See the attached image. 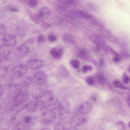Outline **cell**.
I'll return each instance as SVG.
<instances>
[{
  "instance_id": "45",
  "label": "cell",
  "mask_w": 130,
  "mask_h": 130,
  "mask_svg": "<svg viewBox=\"0 0 130 130\" xmlns=\"http://www.w3.org/2000/svg\"><path fill=\"white\" fill-rule=\"evenodd\" d=\"M4 91V90L2 86L0 84V97L2 95Z\"/></svg>"
},
{
  "instance_id": "26",
  "label": "cell",
  "mask_w": 130,
  "mask_h": 130,
  "mask_svg": "<svg viewBox=\"0 0 130 130\" xmlns=\"http://www.w3.org/2000/svg\"><path fill=\"white\" fill-rule=\"evenodd\" d=\"M25 105L13 103L11 107L10 110L16 114H18L24 109Z\"/></svg>"
},
{
  "instance_id": "33",
  "label": "cell",
  "mask_w": 130,
  "mask_h": 130,
  "mask_svg": "<svg viewBox=\"0 0 130 130\" xmlns=\"http://www.w3.org/2000/svg\"><path fill=\"white\" fill-rule=\"evenodd\" d=\"M116 128L118 130H125L127 129V127L123 122L119 121L117 122L116 125Z\"/></svg>"
},
{
  "instance_id": "24",
  "label": "cell",
  "mask_w": 130,
  "mask_h": 130,
  "mask_svg": "<svg viewBox=\"0 0 130 130\" xmlns=\"http://www.w3.org/2000/svg\"><path fill=\"white\" fill-rule=\"evenodd\" d=\"M63 50L61 48L53 47L50 51V54L54 57L59 58L62 56L63 53Z\"/></svg>"
},
{
  "instance_id": "42",
  "label": "cell",
  "mask_w": 130,
  "mask_h": 130,
  "mask_svg": "<svg viewBox=\"0 0 130 130\" xmlns=\"http://www.w3.org/2000/svg\"><path fill=\"white\" fill-rule=\"evenodd\" d=\"M129 77L126 75H124L123 78V82L125 84H128L129 81Z\"/></svg>"
},
{
  "instance_id": "5",
  "label": "cell",
  "mask_w": 130,
  "mask_h": 130,
  "mask_svg": "<svg viewBox=\"0 0 130 130\" xmlns=\"http://www.w3.org/2000/svg\"><path fill=\"white\" fill-rule=\"evenodd\" d=\"M68 17L89 19L92 16L87 13L78 9L71 8L69 10Z\"/></svg>"
},
{
  "instance_id": "21",
  "label": "cell",
  "mask_w": 130,
  "mask_h": 130,
  "mask_svg": "<svg viewBox=\"0 0 130 130\" xmlns=\"http://www.w3.org/2000/svg\"><path fill=\"white\" fill-rule=\"evenodd\" d=\"M11 61L8 57H1L0 59V69H5L10 67Z\"/></svg>"
},
{
  "instance_id": "14",
  "label": "cell",
  "mask_w": 130,
  "mask_h": 130,
  "mask_svg": "<svg viewBox=\"0 0 130 130\" xmlns=\"http://www.w3.org/2000/svg\"><path fill=\"white\" fill-rule=\"evenodd\" d=\"M13 70L14 75L18 77L22 76L27 73L28 69L27 66L23 64H19L15 66Z\"/></svg>"
},
{
  "instance_id": "35",
  "label": "cell",
  "mask_w": 130,
  "mask_h": 130,
  "mask_svg": "<svg viewBox=\"0 0 130 130\" xmlns=\"http://www.w3.org/2000/svg\"><path fill=\"white\" fill-rule=\"evenodd\" d=\"M70 63L72 67L75 69L78 68L80 64L79 61L75 59L72 60L70 62Z\"/></svg>"
},
{
  "instance_id": "36",
  "label": "cell",
  "mask_w": 130,
  "mask_h": 130,
  "mask_svg": "<svg viewBox=\"0 0 130 130\" xmlns=\"http://www.w3.org/2000/svg\"><path fill=\"white\" fill-rule=\"evenodd\" d=\"M6 32V28L5 26L0 23V35L5 34Z\"/></svg>"
},
{
  "instance_id": "9",
  "label": "cell",
  "mask_w": 130,
  "mask_h": 130,
  "mask_svg": "<svg viewBox=\"0 0 130 130\" xmlns=\"http://www.w3.org/2000/svg\"><path fill=\"white\" fill-rule=\"evenodd\" d=\"M86 121L87 119L85 118L78 115H75L69 119L68 123L71 127H76L84 124Z\"/></svg>"
},
{
  "instance_id": "6",
  "label": "cell",
  "mask_w": 130,
  "mask_h": 130,
  "mask_svg": "<svg viewBox=\"0 0 130 130\" xmlns=\"http://www.w3.org/2000/svg\"><path fill=\"white\" fill-rule=\"evenodd\" d=\"M98 31L100 35L109 41L116 44L119 43V39L108 30L101 28H99Z\"/></svg>"
},
{
  "instance_id": "43",
  "label": "cell",
  "mask_w": 130,
  "mask_h": 130,
  "mask_svg": "<svg viewBox=\"0 0 130 130\" xmlns=\"http://www.w3.org/2000/svg\"><path fill=\"white\" fill-rule=\"evenodd\" d=\"M113 62L115 63H118L120 62V59L118 56H115L113 58Z\"/></svg>"
},
{
  "instance_id": "30",
  "label": "cell",
  "mask_w": 130,
  "mask_h": 130,
  "mask_svg": "<svg viewBox=\"0 0 130 130\" xmlns=\"http://www.w3.org/2000/svg\"><path fill=\"white\" fill-rule=\"evenodd\" d=\"M96 78L97 82L101 85H104L106 83V79L104 75L102 74L99 73L96 76Z\"/></svg>"
},
{
  "instance_id": "1",
  "label": "cell",
  "mask_w": 130,
  "mask_h": 130,
  "mask_svg": "<svg viewBox=\"0 0 130 130\" xmlns=\"http://www.w3.org/2000/svg\"><path fill=\"white\" fill-rule=\"evenodd\" d=\"M90 41L98 47L107 53L119 56V54L112 48L108 45L104 40L99 35L94 34L89 37Z\"/></svg>"
},
{
  "instance_id": "41",
  "label": "cell",
  "mask_w": 130,
  "mask_h": 130,
  "mask_svg": "<svg viewBox=\"0 0 130 130\" xmlns=\"http://www.w3.org/2000/svg\"><path fill=\"white\" fill-rule=\"evenodd\" d=\"M47 39L50 41L53 42L55 41L56 40V38L54 35L51 34L48 36Z\"/></svg>"
},
{
  "instance_id": "19",
  "label": "cell",
  "mask_w": 130,
  "mask_h": 130,
  "mask_svg": "<svg viewBox=\"0 0 130 130\" xmlns=\"http://www.w3.org/2000/svg\"><path fill=\"white\" fill-rule=\"evenodd\" d=\"M46 90L40 88H34L31 92V95L33 98L35 100L40 99L45 96Z\"/></svg>"
},
{
  "instance_id": "25",
  "label": "cell",
  "mask_w": 130,
  "mask_h": 130,
  "mask_svg": "<svg viewBox=\"0 0 130 130\" xmlns=\"http://www.w3.org/2000/svg\"><path fill=\"white\" fill-rule=\"evenodd\" d=\"M9 47L3 45L0 46V57H3L8 56L11 53Z\"/></svg>"
},
{
  "instance_id": "12",
  "label": "cell",
  "mask_w": 130,
  "mask_h": 130,
  "mask_svg": "<svg viewBox=\"0 0 130 130\" xmlns=\"http://www.w3.org/2000/svg\"><path fill=\"white\" fill-rule=\"evenodd\" d=\"M29 51V48L25 44H23L17 48L15 52V55L17 57L21 58L27 55Z\"/></svg>"
},
{
  "instance_id": "22",
  "label": "cell",
  "mask_w": 130,
  "mask_h": 130,
  "mask_svg": "<svg viewBox=\"0 0 130 130\" xmlns=\"http://www.w3.org/2000/svg\"><path fill=\"white\" fill-rule=\"evenodd\" d=\"M18 114L13 116L10 121V124L12 127H17L20 125L22 122L23 118L17 115Z\"/></svg>"
},
{
  "instance_id": "15",
  "label": "cell",
  "mask_w": 130,
  "mask_h": 130,
  "mask_svg": "<svg viewBox=\"0 0 130 130\" xmlns=\"http://www.w3.org/2000/svg\"><path fill=\"white\" fill-rule=\"evenodd\" d=\"M92 104L88 101L83 102L78 109V112L86 114L90 112L92 108Z\"/></svg>"
},
{
  "instance_id": "38",
  "label": "cell",
  "mask_w": 130,
  "mask_h": 130,
  "mask_svg": "<svg viewBox=\"0 0 130 130\" xmlns=\"http://www.w3.org/2000/svg\"><path fill=\"white\" fill-rule=\"evenodd\" d=\"M28 4L30 7L33 8L37 6L38 3L36 0H29Z\"/></svg>"
},
{
  "instance_id": "10",
  "label": "cell",
  "mask_w": 130,
  "mask_h": 130,
  "mask_svg": "<svg viewBox=\"0 0 130 130\" xmlns=\"http://www.w3.org/2000/svg\"><path fill=\"white\" fill-rule=\"evenodd\" d=\"M17 42V39L14 35L10 34L5 35L2 40L3 45L8 47L15 45Z\"/></svg>"
},
{
  "instance_id": "51",
  "label": "cell",
  "mask_w": 130,
  "mask_h": 130,
  "mask_svg": "<svg viewBox=\"0 0 130 130\" xmlns=\"http://www.w3.org/2000/svg\"></svg>"
},
{
  "instance_id": "29",
  "label": "cell",
  "mask_w": 130,
  "mask_h": 130,
  "mask_svg": "<svg viewBox=\"0 0 130 130\" xmlns=\"http://www.w3.org/2000/svg\"><path fill=\"white\" fill-rule=\"evenodd\" d=\"M9 107L8 104L3 102L0 105V115H4L8 111Z\"/></svg>"
},
{
  "instance_id": "4",
  "label": "cell",
  "mask_w": 130,
  "mask_h": 130,
  "mask_svg": "<svg viewBox=\"0 0 130 130\" xmlns=\"http://www.w3.org/2000/svg\"><path fill=\"white\" fill-rule=\"evenodd\" d=\"M56 115L53 110H47L42 113L40 118L41 123L47 125L53 122L56 118Z\"/></svg>"
},
{
  "instance_id": "3",
  "label": "cell",
  "mask_w": 130,
  "mask_h": 130,
  "mask_svg": "<svg viewBox=\"0 0 130 130\" xmlns=\"http://www.w3.org/2000/svg\"><path fill=\"white\" fill-rule=\"evenodd\" d=\"M21 86L16 83L10 84L8 87V99L9 102L12 103L22 90Z\"/></svg>"
},
{
  "instance_id": "37",
  "label": "cell",
  "mask_w": 130,
  "mask_h": 130,
  "mask_svg": "<svg viewBox=\"0 0 130 130\" xmlns=\"http://www.w3.org/2000/svg\"><path fill=\"white\" fill-rule=\"evenodd\" d=\"M92 69V67L90 66L84 65L83 66L82 68V71L83 73H85L88 71H91Z\"/></svg>"
},
{
  "instance_id": "34",
  "label": "cell",
  "mask_w": 130,
  "mask_h": 130,
  "mask_svg": "<svg viewBox=\"0 0 130 130\" xmlns=\"http://www.w3.org/2000/svg\"><path fill=\"white\" fill-rule=\"evenodd\" d=\"M86 83L90 85H93L95 83V80L92 76H87L85 79Z\"/></svg>"
},
{
  "instance_id": "50",
  "label": "cell",
  "mask_w": 130,
  "mask_h": 130,
  "mask_svg": "<svg viewBox=\"0 0 130 130\" xmlns=\"http://www.w3.org/2000/svg\"><path fill=\"white\" fill-rule=\"evenodd\" d=\"M1 73H0V79H1Z\"/></svg>"
},
{
  "instance_id": "47",
  "label": "cell",
  "mask_w": 130,
  "mask_h": 130,
  "mask_svg": "<svg viewBox=\"0 0 130 130\" xmlns=\"http://www.w3.org/2000/svg\"><path fill=\"white\" fill-rule=\"evenodd\" d=\"M130 99H129V96L127 98V103L129 107L130 106Z\"/></svg>"
},
{
  "instance_id": "13",
  "label": "cell",
  "mask_w": 130,
  "mask_h": 130,
  "mask_svg": "<svg viewBox=\"0 0 130 130\" xmlns=\"http://www.w3.org/2000/svg\"><path fill=\"white\" fill-rule=\"evenodd\" d=\"M29 96L28 93L26 91L22 90L20 92L16 97L13 103L23 104L28 99Z\"/></svg>"
},
{
  "instance_id": "11",
  "label": "cell",
  "mask_w": 130,
  "mask_h": 130,
  "mask_svg": "<svg viewBox=\"0 0 130 130\" xmlns=\"http://www.w3.org/2000/svg\"><path fill=\"white\" fill-rule=\"evenodd\" d=\"M47 78L46 74L43 71H39L35 74L32 77V81L35 84L40 85L46 81Z\"/></svg>"
},
{
  "instance_id": "28",
  "label": "cell",
  "mask_w": 130,
  "mask_h": 130,
  "mask_svg": "<svg viewBox=\"0 0 130 130\" xmlns=\"http://www.w3.org/2000/svg\"><path fill=\"white\" fill-rule=\"evenodd\" d=\"M68 123L64 121H60L58 122L55 126V130H66L67 129Z\"/></svg>"
},
{
  "instance_id": "39",
  "label": "cell",
  "mask_w": 130,
  "mask_h": 130,
  "mask_svg": "<svg viewBox=\"0 0 130 130\" xmlns=\"http://www.w3.org/2000/svg\"><path fill=\"white\" fill-rule=\"evenodd\" d=\"M45 40L44 36L43 35H40L38 36L37 38V41L38 43L39 44L43 43Z\"/></svg>"
},
{
  "instance_id": "49",
  "label": "cell",
  "mask_w": 130,
  "mask_h": 130,
  "mask_svg": "<svg viewBox=\"0 0 130 130\" xmlns=\"http://www.w3.org/2000/svg\"><path fill=\"white\" fill-rule=\"evenodd\" d=\"M130 122H129L128 123V127L129 128H130Z\"/></svg>"
},
{
  "instance_id": "18",
  "label": "cell",
  "mask_w": 130,
  "mask_h": 130,
  "mask_svg": "<svg viewBox=\"0 0 130 130\" xmlns=\"http://www.w3.org/2000/svg\"><path fill=\"white\" fill-rule=\"evenodd\" d=\"M28 14L32 20L35 23L37 24H42L44 25H46V26H49V25L45 23L42 19L41 17L39 14H36L30 11H28Z\"/></svg>"
},
{
  "instance_id": "8",
  "label": "cell",
  "mask_w": 130,
  "mask_h": 130,
  "mask_svg": "<svg viewBox=\"0 0 130 130\" xmlns=\"http://www.w3.org/2000/svg\"><path fill=\"white\" fill-rule=\"evenodd\" d=\"M60 105V102L58 99L52 95L49 97L46 108L47 110H53L59 107Z\"/></svg>"
},
{
  "instance_id": "2",
  "label": "cell",
  "mask_w": 130,
  "mask_h": 130,
  "mask_svg": "<svg viewBox=\"0 0 130 130\" xmlns=\"http://www.w3.org/2000/svg\"><path fill=\"white\" fill-rule=\"evenodd\" d=\"M45 103L43 101L32 100L25 105L24 109L28 113H32L41 111L45 108Z\"/></svg>"
},
{
  "instance_id": "7",
  "label": "cell",
  "mask_w": 130,
  "mask_h": 130,
  "mask_svg": "<svg viewBox=\"0 0 130 130\" xmlns=\"http://www.w3.org/2000/svg\"><path fill=\"white\" fill-rule=\"evenodd\" d=\"M39 121V118L36 115L30 114L23 117L22 122L25 127H29L36 124Z\"/></svg>"
},
{
  "instance_id": "40",
  "label": "cell",
  "mask_w": 130,
  "mask_h": 130,
  "mask_svg": "<svg viewBox=\"0 0 130 130\" xmlns=\"http://www.w3.org/2000/svg\"><path fill=\"white\" fill-rule=\"evenodd\" d=\"M86 51L84 50H80L78 54V56L79 57L84 58L86 55Z\"/></svg>"
},
{
  "instance_id": "46",
  "label": "cell",
  "mask_w": 130,
  "mask_h": 130,
  "mask_svg": "<svg viewBox=\"0 0 130 130\" xmlns=\"http://www.w3.org/2000/svg\"><path fill=\"white\" fill-rule=\"evenodd\" d=\"M91 99L93 101H96L97 100V98L95 95H93L91 98Z\"/></svg>"
},
{
  "instance_id": "31",
  "label": "cell",
  "mask_w": 130,
  "mask_h": 130,
  "mask_svg": "<svg viewBox=\"0 0 130 130\" xmlns=\"http://www.w3.org/2000/svg\"><path fill=\"white\" fill-rule=\"evenodd\" d=\"M113 85L117 88L123 90H127L128 89L127 87L117 80H114L113 81Z\"/></svg>"
},
{
  "instance_id": "20",
  "label": "cell",
  "mask_w": 130,
  "mask_h": 130,
  "mask_svg": "<svg viewBox=\"0 0 130 130\" xmlns=\"http://www.w3.org/2000/svg\"><path fill=\"white\" fill-rule=\"evenodd\" d=\"M14 76L13 69H12L10 67L4 69L2 73V77L6 81L11 80L13 79Z\"/></svg>"
},
{
  "instance_id": "48",
  "label": "cell",
  "mask_w": 130,
  "mask_h": 130,
  "mask_svg": "<svg viewBox=\"0 0 130 130\" xmlns=\"http://www.w3.org/2000/svg\"><path fill=\"white\" fill-rule=\"evenodd\" d=\"M47 129V130H50V129L48 128H45L43 129Z\"/></svg>"
},
{
  "instance_id": "32",
  "label": "cell",
  "mask_w": 130,
  "mask_h": 130,
  "mask_svg": "<svg viewBox=\"0 0 130 130\" xmlns=\"http://www.w3.org/2000/svg\"><path fill=\"white\" fill-rule=\"evenodd\" d=\"M61 3L64 4L75 5L78 2V0H57Z\"/></svg>"
},
{
  "instance_id": "44",
  "label": "cell",
  "mask_w": 130,
  "mask_h": 130,
  "mask_svg": "<svg viewBox=\"0 0 130 130\" xmlns=\"http://www.w3.org/2000/svg\"><path fill=\"white\" fill-rule=\"evenodd\" d=\"M9 10L12 12H17L19 11V9L18 8L15 7H12L10 8Z\"/></svg>"
},
{
  "instance_id": "27",
  "label": "cell",
  "mask_w": 130,
  "mask_h": 130,
  "mask_svg": "<svg viewBox=\"0 0 130 130\" xmlns=\"http://www.w3.org/2000/svg\"><path fill=\"white\" fill-rule=\"evenodd\" d=\"M51 10L47 7H43L40 8L38 14L42 18L49 16L51 13Z\"/></svg>"
},
{
  "instance_id": "17",
  "label": "cell",
  "mask_w": 130,
  "mask_h": 130,
  "mask_svg": "<svg viewBox=\"0 0 130 130\" xmlns=\"http://www.w3.org/2000/svg\"><path fill=\"white\" fill-rule=\"evenodd\" d=\"M58 115L59 119L61 120L68 118L70 115V111L68 106L66 105H61Z\"/></svg>"
},
{
  "instance_id": "16",
  "label": "cell",
  "mask_w": 130,
  "mask_h": 130,
  "mask_svg": "<svg viewBox=\"0 0 130 130\" xmlns=\"http://www.w3.org/2000/svg\"><path fill=\"white\" fill-rule=\"evenodd\" d=\"M43 65V61L38 59H34L29 61L27 66L30 69L37 70L41 68Z\"/></svg>"
},
{
  "instance_id": "23",
  "label": "cell",
  "mask_w": 130,
  "mask_h": 130,
  "mask_svg": "<svg viewBox=\"0 0 130 130\" xmlns=\"http://www.w3.org/2000/svg\"><path fill=\"white\" fill-rule=\"evenodd\" d=\"M32 81V77L28 75L24 76L20 82L21 87L24 88L27 87Z\"/></svg>"
}]
</instances>
